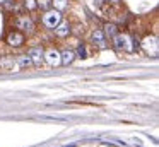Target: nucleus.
I'll return each instance as SVG.
<instances>
[{
  "label": "nucleus",
  "instance_id": "nucleus-1",
  "mask_svg": "<svg viewBox=\"0 0 159 147\" xmlns=\"http://www.w3.org/2000/svg\"><path fill=\"white\" fill-rule=\"evenodd\" d=\"M113 43L118 50H125V51H132L134 50V44L128 34H115L113 36Z\"/></svg>",
  "mask_w": 159,
  "mask_h": 147
},
{
  "label": "nucleus",
  "instance_id": "nucleus-2",
  "mask_svg": "<svg viewBox=\"0 0 159 147\" xmlns=\"http://www.w3.org/2000/svg\"><path fill=\"white\" fill-rule=\"evenodd\" d=\"M60 21H62V14L58 10H46V14L43 16V24L50 29H55Z\"/></svg>",
  "mask_w": 159,
  "mask_h": 147
},
{
  "label": "nucleus",
  "instance_id": "nucleus-3",
  "mask_svg": "<svg viewBox=\"0 0 159 147\" xmlns=\"http://www.w3.org/2000/svg\"><path fill=\"white\" fill-rule=\"evenodd\" d=\"M16 26H17L19 29H22V31H28V33H31V31L34 29V24H33V21L29 19L28 16L17 17V21H16Z\"/></svg>",
  "mask_w": 159,
  "mask_h": 147
},
{
  "label": "nucleus",
  "instance_id": "nucleus-4",
  "mask_svg": "<svg viewBox=\"0 0 159 147\" xmlns=\"http://www.w3.org/2000/svg\"><path fill=\"white\" fill-rule=\"evenodd\" d=\"M43 50L39 46H36V48H31V50H29V53H28V57L31 58V62H34L36 65H39L41 63L43 60H45V58H43Z\"/></svg>",
  "mask_w": 159,
  "mask_h": 147
},
{
  "label": "nucleus",
  "instance_id": "nucleus-5",
  "mask_svg": "<svg viewBox=\"0 0 159 147\" xmlns=\"http://www.w3.org/2000/svg\"><path fill=\"white\" fill-rule=\"evenodd\" d=\"M43 58H45V60L48 62L50 65H58V63H60V53H58L57 50H53V48L46 51V53L43 55Z\"/></svg>",
  "mask_w": 159,
  "mask_h": 147
},
{
  "label": "nucleus",
  "instance_id": "nucleus-6",
  "mask_svg": "<svg viewBox=\"0 0 159 147\" xmlns=\"http://www.w3.org/2000/svg\"><path fill=\"white\" fill-rule=\"evenodd\" d=\"M55 33L58 34L60 38L69 36V33H70V26H69V22H67V21H60V22L57 24V27H55Z\"/></svg>",
  "mask_w": 159,
  "mask_h": 147
},
{
  "label": "nucleus",
  "instance_id": "nucleus-7",
  "mask_svg": "<svg viewBox=\"0 0 159 147\" xmlns=\"http://www.w3.org/2000/svg\"><path fill=\"white\" fill-rule=\"evenodd\" d=\"M7 43L11 44V46H21V44L24 43V36H22L21 33H11L7 36Z\"/></svg>",
  "mask_w": 159,
  "mask_h": 147
},
{
  "label": "nucleus",
  "instance_id": "nucleus-8",
  "mask_svg": "<svg viewBox=\"0 0 159 147\" xmlns=\"http://www.w3.org/2000/svg\"><path fill=\"white\" fill-rule=\"evenodd\" d=\"M74 58H75V53H74L72 50H65V51L60 53V63L69 65V63H72V62H74Z\"/></svg>",
  "mask_w": 159,
  "mask_h": 147
},
{
  "label": "nucleus",
  "instance_id": "nucleus-9",
  "mask_svg": "<svg viewBox=\"0 0 159 147\" xmlns=\"http://www.w3.org/2000/svg\"><path fill=\"white\" fill-rule=\"evenodd\" d=\"M93 41L96 44H99V46H104V34H103V31H99V29H96L93 33Z\"/></svg>",
  "mask_w": 159,
  "mask_h": 147
},
{
  "label": "nucleus",
  "instance_id": "nucleus-10",
  "mask_svg": "<svg viewBox=\"0 0 159 147\" xmlns=\"http://www.w3.org/2000/svg\"><path fill=\"white\" fill-rule=\"evenodd\" d=\"M17 63H19V67L26 68V67L31 65V58H29L28 55H19V57H17Z\"/></svg>",
  "mask_w": 159,
  "mask_h": 147
},
{
  "label": "nucleus",
  "instance_id": "nucleus-11",
  "mask_svg": "<svg viewBox=\"0 0 159 147\" xmlns=\"http://www.w3.org/2000/svg\"><path fill=\"white\" fill-rule=\"evenodd\" d=\"M104 34H106V36H111V38H113L115 34H118L116 26H115V24H106V26H104Z\"/></svg>",
  "mask_w": 159,
  "mask_h": 147
},
{
  "label": "nucleus",
  "instance_id": "nucleus-12",
  "mask_svg": "<svg viewBox=\"0 0 159 147\" xmlns=\"http://www.w3.org/2000/svg\"><path fill=\"white\" fill-rule=\"evenodd\" d=\"M53 5L57 7L58 10H63V9H67L69 7V0H53Z\"/></svg>",
  "mask_w": 159,
  "mask_h": 147
},
{
  "label": "nucleus",
  "instance_id": "nucleus-13",
  "mask_svg": "<svg viewBox=\"0 0 159 147\" xmlns=\"http://www.w3.org/2000/svg\"><path fill=\"white\" fill-rule=\"evenodd\" d=\"M36 5L41 7L43 10H50V7H52V0H36Z\"/></svg>",
  "mask_w": 159,
  "mask_h": 147
},
{
  "label": "nucleus",
  "instance_id": "nucleus-14",
  "mask_svg": "<svg viewBox=\"0 0 159 147\" xmlns=\"http://www.w3.org/2000/svg\"><path fill=\"white\" fill-rule=\"evenodd\" d=\"M75 57H80V58L87 57V51H86V46H84V44H79V46H77V55Z\"/></svg>",
  "mask_w": 159,
  "mask_h": 147
},
{
  "label": "nucleus",
  "instance_id": "nucleus-15",
  "mask_svg": "<svg viewBox=\"0 0 159 147\" xmlns=\"http://www.w3.org/2000/svg\"><path fill=\"white\" fill-rule=\"evenodd\" d=\"M24 2H26V3H24V5H26V7H28V9H29V10H33V9H36V0H24Z\"/></svg>",
  "mask_w": 159,
  "mask_h": 147
},
{
  "label": "nucleus",
  "instance_id": "nucleus-16",
  "mask_svg": "<svg viewBox=\"0 0 159 147\" xmlns=\"http://www.w3.org/2000/svg\"><path fill=\"white\" fill-rule=\"evenodd\" d=\"M94 2H96V5H101V3H103V0H94Z\"/></svg>",
  "mask_w": 159,
  "mask_h": 147
},
{
  "label": "nucleus",
  "instance_id": "nucleus-17",
  "mask_svg": "<svg viewBox=\"0 0 159 147\" xmlns=\"http://www.w3.org/2000/svg\"><path fill=\"white\" fill-rule=\"evenodd\" d=\"M110 2H111V3H116V2H118V0H110Z\"/></svg>",
  "mask_w": 159,
  "mask_h": 147
},
{
  "label": "nucleus",
  "instance_id": "nucleus-18",
  "mask_svg": "<svg viewBox=\"0 0 159 147\" xmlns=\"http://www.w3.org/2000/svg\"><path fill=\"white\" fill-rule=\"evenodd\" d=\"M5 2H7V0H0V3H5Z\"/></svg>",
  "mask_w": 159,
  "mask_h": 147
}]
</instances>
